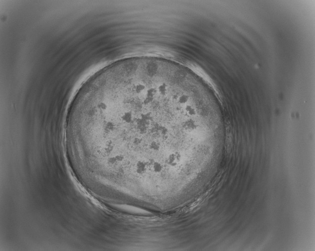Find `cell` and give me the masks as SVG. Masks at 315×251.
Segmentation results:
<instances>
[{"mask_svg": "<svg viewBox=\"0 0 315 251\" xmlns=\"http://www.w3.org/2000/svg\"><path fill=\"white\" fill-rule=\"evenodd\" d=\"M195 108L170 77L114 65L82 86L66 129L90 168L126 187L162 179L181 167L183 124Z\"/></svg>", "mask_w": 315, "mask_h": 251, "instance_id": "cell-1", "label": "cell"}]
</instances>
